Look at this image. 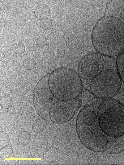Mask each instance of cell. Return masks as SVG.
Segmentation results:
<instances>
[{"instance_id":"cell-1","label":"cell","mask_w":124,"mask_h":165,"mask_svg":"<svg viewBox=\"0 0 124 165\" xmlns=\"http://www.w3.org/2000/svg\"><path fill=\"white\" fill-rule=\"evenodd\" d=\"M92 36L94 48L101 55L113 57L124 50V23L116 17L101 18L95 25Z\"/></svg>"},{"instance_id":"cell-2","label":"cell","mask_w":124,"mask_h":165,"mask_svg":"<svg viewBox=\"0 0 124 165\" xmlns=\"http://www.w3.org/2000/svg\"><path fill=\"white\" fill-rule=\"evenodd\" d=\"M49 89L54 97L61 101H69L78 97L83 90L79 74L68 68H57L49 74Z\"/></svg>"},{"instance_id":"cell-3","label":"cell","mask_w":124,"mask_h":165,"mask_svg":"<svg viewBox=\"0 0 124 165\" xmlns=\"http://www.w3.org/2000/svg\"><path fill=\"white\" fill-rule=\"evenodd\" d=\"M99 126L107 136L118 138L124 134V104L114 99L103 101L97 111Z\"/></svg>"},{"instance_id":"cell-4","label":"cell","mask_w":124,"mask_h":165,"mask_svg":"<svg viewBox=\"0 0 124 165\" xmlns=\"http://www.w3.org/2000/svg\"><path fill=\"white\" fill-rule=\"evenodd\" d=\"M78 136L83 144L94 151L105 152L118 138L109 137L101 130L98 118L89 121H76Z\"/></svg>"},{"instance_id":"cell-5","label":"cell","mask_w":124,"mask_h":165,"mask_svg":"<svg viewBox=\"0 0 124 165\" xmlns=\"http://www.w3.org/2000/svg\"><path fill=\"white\" fill-rule=\"evenodd\" d=\"M122 81L117 71L112 69L103 70L92 79L91 92L100 99H111L119 92Z\"/></svg>"},{"instance_id":"cell-6","label":"cell","mask_w":124,"mask_h":165,"mask_svg":"<svg viewBox=\"0 0 124 165\" xmlns=\"http://www.w3.org/2000/svg\"><path fill=\"white\" fill-rule=\"evenodd\" d=\"M105 66L103 57L99 53H91L84 56L78 68L79 75L83 79L91 80L103 70Z\"/></svg>"},{"instance_id":"cell-7","label":"cell","mask_w":124,"mask_h":165,"mask_svg":"<svg viewBox=\"0 0 124 165\" xmlns=\"http://www.w3.org/2000/svg\"><path fill=\"white\" fill-rule=\"evenodd\" d=\"M75 114V109L71 104L60 101L54 103L50 108L49 119L53 123L63 124L71 120Z\"/></svg>"},{"instance_id":"cell-8","label":"cell","mask_w":124,"mask_h":165,"mask_svg":"<svg viewBox=\"0 0 124 165\" xmlns=\"http://www.w3.org/2000/svg\"><path fill=\"white\" fill-rule=\"evenodd\" d=\"M49 74L42 78L36 85L34 91V105L47 106L52 103L54 96L49 87Z\"/></svg>"},{"instance_id":"cell-9","label":"cell","mask_w":124,"mask_h":165,"mask_svg":"<svg viewBox=\"0 0 124 165\" xmlns=\"http://www.w3.org/2000/svg\"><path fill=\"white\" fill-rule=\"evenodd\" d=\"M124 151V134L118 138L113 143L105 152L106 153L115 154Z\"/></svg>"},{"instance_id":"cell-10","label":"cell","mask_w":124,"mask_h":165,"mask_svg":"<svg viewBox=\"0 0 124 165\" xmlns=\"http://www.w3.org/2000/svg\"><path fill=\"white\" fill-rule=\"evenodd\" d=\"M58 156V152L56 147L50 146L44 151L42 157L44 160L49 163L56 161Z\"/></svg>"},{"instance_id":"cell-11","label":"cell","mask_w":124,"mask_h":165,"mask_svg":"<svg viewBox=\"0 0 124 165\" xmlns=\"http://www.w3.org/2000/svg\"><path fill=\"white\" fill-rule=\"evenodd\" d=\"M50 13L49 7L45 4H40L37 6L34 10L36 18L40 20L48 18Z\"/></svg>"},{"instance_id":"cell-12","label":"cell","mask_w":124,"mask_h":165,"mask_svg":"<svg viewBox=\"0 0 124 165\" xmlns=\"http://www.w3.org/2000/svg\"><path fill=\"white\" fill-rule=\"evenodd\" d=\"M116 64L117 72L124 83V50L118 56Z\"/></svg>"},{"instance_id":"cell-13","label":"cell","mask_w":124,"mask_h":165,"mask_svg":"<svg viewBox=\"0 0 124 165\" xmlns=\"http://www.w3.org/2000/svg\"><path fill=\"white\" fill-rule=\"evenodd\" d=\"M47 125L46 120L41 117L36 120L34 122L32 126V130L36 133H40L45 129Z\"/></svg>"},{"instance_id":"cell-14","label":"cell","mask_w":124,"mask_h":165,"mask_svg":"<svg viewBox=\"0 0 124 165\" xmlns=\"http://www.w3.org/2000/svg\"><path fill=\"white\" fill-rule=\"evenodd\" d=\"M32 137L29 132L26 131L21 132L18 136L19 143L22 146H25L28 144L31 141Z\"/></svg>"},{"instance_id":"cell-15","label":"cell","mask_w":124,"mask_h":165,"mask_svg":"<svg viewBox=\"0 0 124 165\" xmlns=\"http://www.w3.org/2000/svg\"><path fill=\"white\" fill-rule=\"evenodd\" d=\"M37 112L41 117L46 120V118H49L50 109L49 107L42 106L38 105H34Z\"/></svg>"},{"instance_id":"cell-16","label":"cell","mask_w":124,"mask_h":165,"mask_svg":"<svg viewBox=\"0 0 124 165\" xmlns=\"http://www.w3.org/2000/svg\"><path fill=\"white\" fill-rule=\"evenodd\" d=\"M10 139L8 134L6 132L1 130L0 131V149L9 145Z\"/></svg>"},{"instance_id":"cell-17","label":"cell","mask_w":124,"mask_h":165,"mask_svg":"<svg viewBox=\"0 0 124 165\" xmlns=\"http://www.w3.org/2000/svg\"><path fill=\"white\" fill-rule=\"evenodd\" d=\"M35 98L34 91L29 89L25 90L23 94V98L26 102L31 103L33 102Z\"/></svg>"},{"instance_id":"cell-18","label":"cell","mask_w":124,"mask_h":165,"mask_svg":"<svg viewBox=\"0 0 124 165\" xmlns=\"http://www.w3.org/2000/svg\"><path fill=\"white\" fill-rule=\"evenodd\" d=\"M12 100L10 96L5 95L1 97L0 105L2 108L7 109L10 107L12 106Z\"/></svg>"},{"instance_id":"cell-19","label":"cell","mask_w":124,"mask_h":165,"mask_svg":"<svg viewBox=\"0 0 124 165\" xmlns=\"http://www.w3.org/2000/svg\"><path fill=\"white\" fill-rule=\"evenodd\" d=\"M11 49L15 54L21 55L24 53L25 48L24 44L20 42L14 43L11 46Z\"/></svg>"},{"instance_id":"cell-20","label":"cell","mask_w":124,"mask_h":165,"mask_svg":"<svg viewBox=\"0 0 124 165\" xmlns=\"http://www.w3.org/2000/svg\"><path fill=\"white\" fill-rule=\"evenodd\" d=\"M13 149L11 146H8L0 150V157L2 159H5L10 157L13 153Z\"/></svg>"},{"instance_id":"cell-21","label":"cell","mask_w":124,"mask_h":165,"mask_svg":"<svg viewBox=\"0 0 124 165\" xmlns=\"http://www.w3.org/2000/svg\"><path fill=\"white\" fill-rule=\"evenodd\" d=\"M36 64L35 60L32 57H28L25 59L23 62L24 67L28 70H31L34 69Z\"/></svg>"},{"instance_id":"cell-22","label":"cell","mask_w":124,"mask_h":165,"mask_svg":"<svg viewBox=\"0 0 124 165\" xmlns=\"http://www.w3.org/2000/svg\"><path fill=\"white\" fill-rule=\"evenodd\" d=\"M79 43V40L77 38L74 36H71L67 39L66 45L68 48L73 49L77 47Z\"/></svg>"},{"instance_id":"cell-23","label":"cell","mask_w":124,"mask_h":165,"mask_svg":"<svg viewBox=\"0 0 124 165\" xmlns=\"http://www.w3.org/2000/svg\"><path fill=\"white\" fill-rule=\"evenodd\" d=\"M39 25L40 27L43 30H47L51 28L52 26V22L49 19L45 18L41 20Z\"/></svg>"},{"instance_id":"cell-24","label":"cell","mask_w":124,"mask_h":165,"mask_svg":"<svg viewBox=\"0 0 124 165\" xmlns=\"http://www.w3.org/2000/svg\"><path fill=\"white\" fill-rule=\"evenodd\" d=\"M66 157L70 161L74 162L76 161L79 157V153L74 150H71L67 152Z\"/></svg>"},{"instance_id":"cell-25","label":"cell","mask_w":124,"mask_h":165,"mask_svg":"<svg viewBox=\"0 0 124 165\" xmlns=\"http://www.w3.org/2000/svg\"><path fill=\"white\" fill-rule=\"evenodd\" d=\"M99 161V157L97 154L92 153L90 154L88 159V164H97Z\"/></svg>"},{"instance_id":"cell-26","label":"cell","mask_w":124,"mask_h":165,"mask_svg":"<svg viewBox=\"0 0 124 165\" xmlns=\"http://www.w3.org/2000/svg\"><path fill=\"white\" fill-rule=\"evenodd\" d=\"M48 42L47 39L44 36H41L36 39V43L39 47H45L47 44Z\"/></svg>"},{"instance_id":"cell-27","label":"cell","mask_w":124,"mask_h":165,"mask_svg":"<svg viewBox=\"0 0 124 165\" xmlns=\"http://www.w3.org/2000/svg\"><path fill=\"white\" fill-rule=\"evenodd\" d=\"M73 106L76 112L80 108L82 105V100L77 97L71 101Z\"/></svg>"},{"instance_id":"cell-28","label":"cell","mask_w":124,"mask_h":165,"mask_svg":"<svg viewBox=\"0 0 124 165\" xmlns=\"http://www.w3.org/2000/svg\"><path fill=\"white\" fill-rule=\"evenodd\" d=\"M65 54V51L63 48H58L55 50L53 53L54 57L60 58L63 57Z\"/></svg>"},{"instance_id":"cell-29","label":"cell","mask_w":124,"mask_h":165,"mask_svg":"<svg viewBox=\"0 0 124 165\" xmlns=\"http://www.w3.org/2000/svg\"><path fill=\"white\" fill-rule=\"evenodd\" d=\"M94 24L91 21H86L83 24V28L85 31L89 32L93 30L94 28Z\"/></svg>"},{"instance_id":"cell-30","label":"cell","mask_w":124,"mask_h":165,"mask_svg":"<svg viewBox=\"0 0 124 165\" xmlns=\"http://www.w3.org/2000/svg\"><path fill=\"white\" fill-rule=\"evenodd\" d=\"M36 163L32 160H18L15 165H36Z\"/></svg>"},{"instance_id":"cell-31","label":"cell","mask_w":124,"mask_h":165,"mask_svg":"<svg viewBox=\"0 0 124 165\" xmlns=\"http://www.w3.org/2000/svg\"><path fill=\"white\" fill-rule=\"evenodd\" d=\"M29 152L31 155L34 158H38L40 157V153L38 149L34 146L30 149Z\"/></svg>"},{"instance_id":"cell-32","label":"cell","mask_w":124,"mask_h":165,"mask_svg":"<svg viewBox=\"0 0 124 165\" xmlns=\"http://www.w3.org/2000/svg\"><path fill=\"white\" fill-rule=\"evenodd\" d=\"M98 98L96 97L92 98L85 105L84 107H94L97 103Z\"/></svg>"},{"instance_id":"cell-33","label":"cell","mask_w":124,"mask_h":165,"mask_svg":"<svg viewBox=\"0 0 124 165\" xmlns=\"http://www.w3.org/2000/svg\"><path fill=\"white\" fill-rule=\"evenodd\" d=\"M49 69L50 71L51 72L54 71L58 68L56 64L53 62L50 64L48 66Z\"/></svg>"},{"instance_id":"cell-34","label":"cell","mask_w":124,"mask_h":165,"mask_svg":"<svg viewBox=\"0 0 124 165\" xmlns=\"http://www.w3.org/2000/svg\"><path fill=\"white\" fill-rule=\"evenodd\" d=\"M15 109L13 106H11L7 109V112L10 114H14L15 112Z\"/></svg>"},{"instance_id":"cell-35","label":"cell","mask_w":124,"mask_h":165,"mask_svg":"<svg viewBox=\"0 0 124 165\" xmlns=\"http://www.w3.org/2000/svg\"><path fill=\"white\" fill-rule=\"evenodd\" d=\"M7 23L6 20L4 18H1L0 19V27H4L6 25Z\"/></svg>"},{"instance_id":"cell-36","label":"cell","mask_w":124,"mask_h":165,"mask_svg":"<svg viewBox=\"0 0 124 165\" xmlns=\"http://www.w3.org/2000/svg\"><path fill=\"white\" fill-rule=\"evenodd\" d=\"M42 146L44 148H45L48 146V142L46 138H44L43 139L42 141Z\"/></svg>"},{"instance_id":"cell-37","label":"cell","mask_w":124,"mask_h":165,"mask_svg":"<svg viewBox=\"0 0 124 165\" xmlns=\"http://www.w3.org/2000/svg\"><path fill=\"white\" fill-rule=\"evenodd\" d=\"M5 57V54L4 52H0V61L2 60Z\"/></svg>"},{"instance_id":"cell-38","label":"cell","mask_w":124,"mask_h":165,"mask_svg":"<svg viewBox=\"0 0 124 165\" xmlns=\"http://www.w3.org/2000/svg\"><path fill=\"white\" fill-rule=\"evenodd\" d=\"M18 106L19 107L21 108H24L25 107V104L23 103H19Z\"/></svg>"},{"instance_id":"cell-39","label":"cell","mask_w":124,"mask_h":165,"mask_svg":"<svg viewBox=\"0 0 124 165\" xmlns=\"http://www.w3.org/2000/svg\"><path fill=\"white\" fill-rule=\"evenodd\" d=\"M53 58H51L48 61V62L49 63V64H50L51 63L53 62Z\"/></svg>"},{"instance_id":"cell-40","label":"cell","mask_w":124,"mask_h":165,"mask_svg":"<svg viewBox=\"0 0 124 165\" xmlns=\"http://www.w3.org/2000/svg\"><path fill=\"white\" fill-rule=\"evenodd\" d=\"M49 43H48L47 45L45 47V50L47 49L48 48H49Z\"/></svg>"}]
</instances>
